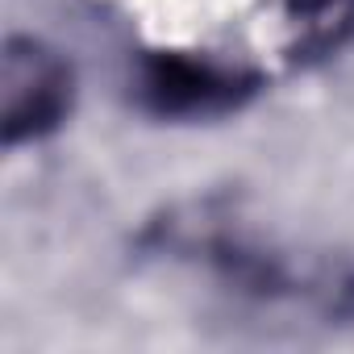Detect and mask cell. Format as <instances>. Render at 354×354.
Listing matches in <instances>:
<instances>
[{
	"label": "cell",
	"mask_w": 354,
	"mask_h": 354,
	"mask_svg": "<svg viewBox=\"0 0 354 354\" xmlns=\"http://www.w3.org/2000/svg\"><path fill=\"white\" fill-rule=\"evenodd\" d=\"M263 75L188 50H150L138 67V104L158 121H213L246 109Z\"/></svg>",
	"instance_id": "obj_1"
},
{
	"label": "cell",
	"mask_w": 354,
	"mask_h": 354,
	"mask_svg": "<svg viewBox=\"0 0 354 354\" xmlns=\"http://www.w3.org/2000/svg\"><path fill=\"white\" fill-rule=\"evenodd\" d=\"M75 109V67L42 38L13 34L0 55V142L9 150L42 142Z\"/></svg>",
	"instance_id": "obj_2"
},
{
	"label": "cell",
	"mask_w": 354,
	"mask_h": 354,
	"mask_svg": "<svg viewBox=\"0 0 354 354\" xmlns=\"http://www.w3.org/2000/svg\"><path fill=\"white\" fill-rule=\"evenodd\" d=\"M283 9L296 34L292 59L304 67L337 55L354 38V0H283Z\"/></svg>",
	"instance_id": "obj_3"
}]
</instances>
